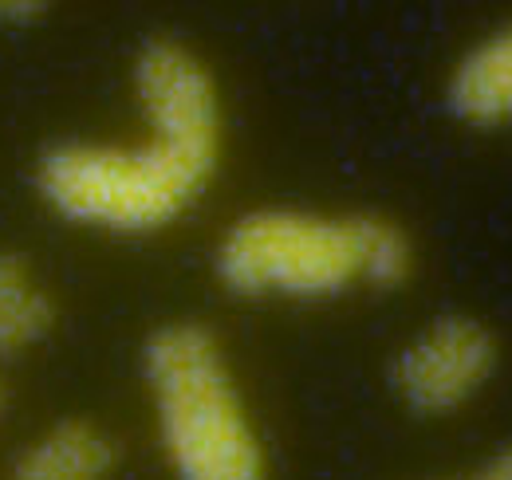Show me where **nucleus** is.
<instances>
[{"label": "nucleus", "mask_w": 512, "mask_h": 480, "mask_svg": "<svg viewBox=\"0 0 512 480\" xmlns=\"http://www.w3.org/2000/svg\"><path fill=\"white\" fill-rule=\"evenodd\" d=\"M146 138L134 146L60 142L36 162V193L67 225L146 237L182 221L221 166V95L178 40H150L134 60Z\"/></svg>", "instance_id": "obj_1"}, {"label": "nucleus", "mask_w": 512, "mask_h": 480, "mask_svg": "<svg viewBox=\"0 0 512 480\" xmlns=\"http://www.w3.org/2000/svg\"><path fill=\"white\" fill-rule=\"evenodd\" d=\"M449 111L469 126L512 119V28L473 48L449 79Z\"/></svg>", "instance_id": "obj_6"}, {"label": "nucleus", "mask_w": 512, "mask_h": 480, "mask_svg": "<svg viewBox=\"0 0 512 480\" xmlns=\"http://www.w3.org/2000/svg\"><path fill=\"white\" fill-rule=\"evenodd\" d=\"M497 370V339L481 319L446 315L414 335L394 359V390L414 414L438 418L461 410Z\"/></svg>", "instance_id": "obj_4"}, {"label": "nucleus", "mask_w": 512, "mask_h": 480, "mask_svg": "<svg viewBox=\"0 0 512 480\" xmlns=\"http://www.w3.org/2000/svg\"><path fill=\"white\" fill-rule=\"evenodd\" d=\"M142 378L174 480H268L264 441L209 327H158L142 347Z\"/></svg>", "instance_id": "obj_3"}, {"label": "nucleus", "mask_w": 512, "mask_h": 480, "mask_svg": "<svg viewBox=\"0 0 512 480\" xmlns=\"http://www.w3.org/2000/svg\"><path fill=\"white\" fill-rule=\"evenodd\" d=\"M469 480H512V449H505V453H497L477 477H469Z\"/></svg>", "instance_id": "obj_9"}, {"label": "nucleus", "mask_w": 512, "mask_h": 480, "mask_svg": "<svg viewBox=\"0 0 512 480\" xmlns=\"http://www.w3.org/2000/svg\"><path fill=\"white\" fill-rule=\"evenodd\" d=\"M115 441L103 425L64 418L36 433L12 461L8 480H111Z\"/></svg>", "instance_id": "obj_5"}, {"label": "nucleus", "mask_w": 512, "mask_h": 480, "mask_svg": "<svg viewBox=\"0 0 512 480\" xmlns=\"http://www.w3.org/2000/svg\"><path fill=\"white\" fill-rule=\"evenodd\" d=\"M4 402H8V390H4V378H0V414H4Z\"/></svg>", "instance_id": "obj_10"}, {"label": "nucleus", "mask_w": 512, "mask_h": 480, "mask_svg": "<svg viewBox=\"0 0 512 480\" xmlns=\"http://www.w3.org/2000/svg\"><path fill=\"white\" fill-rule=\"evenodd\" d=\"M217 280L249 300H331L355 288H394L410 272L406 233L371 213L256 209L217 244Z\"/></svg>", "instance_id": "obj_2"}, {"label": "nucleus", "mask_w": 512, "mask_h": 480, "mask_svg": "<svg viewBox=\"0 0 512 480\" xmlns=\"http://www.w3.org/2000/svg\"><path fill=\"white\" fill-rule=\"evenodd\" d=\"M44 16H48V8L36 0H0V28H32Z\"/></svg>", "instance_id": "obj_8"}, {"label": "nucleus", "mask_w": 512, "mask_h": 480, "mask_svg": "<svg viewBox=\"0 0 512 480\" xmlns=\"http://www.w3.org/2000/svg\"><path fill=\"white\" fill-rule=\"evenodd\" d=\"M56 331V300L40 272L20 256L0 248V359H16L48 343Z\"/></svg>", "instance_id": "obj_7"}]
</instances>
